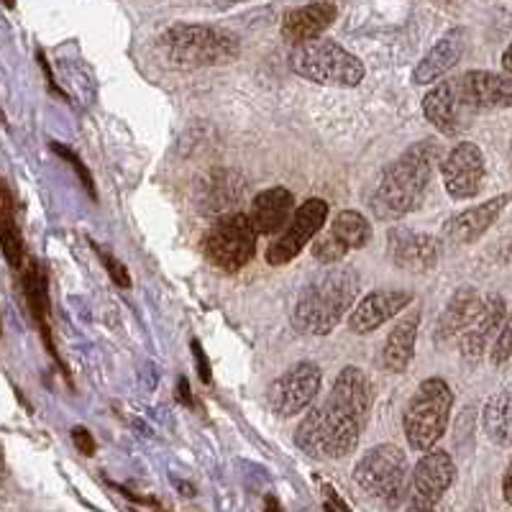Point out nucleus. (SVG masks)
<instances>
[{"mask_svg":"<svg viewBox=\"0 0 512 512\" xmlns=\"http://www.w3.org/2000/svg\"><path fill=\"white\" fill-rule=\"evenodd\" d=\"M328 218V203L320 198L305 200L300 208L292 213L290 223L280 231V236L269 244L267 249V262L272 267H282V264H290L300 251L308 246V241H313L318 236V231L323 228Z\"/></svg>","mask_w":512,"mask_h":512,"instance_id":"11","label":"nucleus"},{"mask_svg":"<svg viewBox=\"0 0 512 512\" xmlns=\"http://www.w3.org/2000/svg\"><path fill=\"white\" fill-rule=\"evenodd\" d=\"M0 249L11 262V267L24 264V244H21V233H18L16 221L11 216V203H8L6 195L0 198Z\"/></svg>","mask_w":512,"mask_h":512,"instance_id":"27","label":"nucleus"},{"mask_svg":"<svg viewBox=\"0 0 512 512\" xmlns=\"http://www.w3.org/2000/svg\"><path fill=\"white\" fill-rule=\"evenodd\" d=\"M502 67H505L507 75H512V44L507 47V52L502 54Z\"/></svg>","mask_w":512,"mask_h":512,"instance_id":"37","label":"nucleus"},{"mask_svg":"<svg viewBox=\"0 0 512 512\" xmlns=\"http://www.w3.org/2000/svg\"><path fill=\"white\" fill-rule=\"evenodd\" d=\"M423 116L428 118L433 128H438L441 134L446 136H459L469 121H472L474 113L469 111L461 100L459 88H456L454 77L438 82L431 93L425 95L423 100Z\"/></svg>","mask_w":512,"mask_h":512,"instance_id":"14","label":"nucleus"},{"mask_svg":"<svg viewBox=\"0 0 512 512\" xmlns=\"http://www.w3.org/2000/svg\"><path fill=\"white\" fill-rule=\"evenodd\" d=\"M359 295V274L351 267H336L303 287L295 303L292 323L308 336H328L344 320Z\"/></svg>","mask_w":512,"mask_h":512,"instance_id":"3","label":"nucleus"},{"mask_svg":"<svg viewBox=\"0 0 512 512\" xmlns=\"http://www.w3.org/2000/svg\"><path fill=\"white\" fill-rule=\"evenodd\" d=\"M290 67L297 77L328 88H356L367 75L359 57L323 36L297 44L290 54Z\"/></svg>","mask_w":512,"mask_h":512,"instance_id":"4","label":"nucleus"},{"mask_svg":"<svg viewBox=\"0 0 512 512\" xmlns=\"http://www.w3.org/2000/svg\"><path fill=\"white\" fill-rule=\"evenodd\" d=\"M72 441H75V446L80 448V451L85 456H93L95 454V441H93V436H90L88 428H82V425H77L75 431H72Z\"/></svg>","mask_w":512,"mask_h":512,"instance_id":"33","label":"nucleus"},{"mask_svg":"<svg viewBox=\"0 0 512 512\" xmlns=\"http://www.w3.org/2000/svg\"><path fill=\"white\" fill-rule=\"evenodd\" d=\"M6 454H3V446H0V484H3V479H6Z\"/></svg>","mask_w":512,"mask_h":512,"instance_id":"38","label":"nucleus"},{"mask_svg":"<svg viewBox=\"0 0 512 512\" xmlns=\"http://www.w3.org/2000/svg\"><path fill=\"white\" fill-rule=\"evenodd\" d=\"M213 3L221 8H231V6H239V3H244V0H213Z\"/></svg>","mask_w":512,"mask_h":512,"instance_id":"39","label":"nucleus"},{"mask_svg":"<svg viewBox=\"0 0 512 512\" xmlns=\"http://www.w3.org/2000/svg\"><path fill=\"white\" fill-rule=\"evenodd\" d=\"M461 54H464V31L456 29L443 36L436 47L420 59L413 70V82L415 85H431V82L441 80L448 70H454L459 64Z\"/></svg>","mask_w":512,"mask_h":512,"instance_id":"23","label":"nucleus"},{"mask_svg":"<svg viewBox=\"0 0 512 512\" xmlns=\"http://www.w3.org/2000/svg\"><path fill=\"white\" fill-rule=\"evenodd\" d=\"M346 254H349V246L341 244L331 231H328L326 236H320V239L313 244V256L326 264L341 262Z\"/></svg>","mask_w":512,"mask_h":512,"instance_id":"29","label":"nucleus"},{"mask_svg":"<svg viewBox=\"0 0 512 512\" xmlns=\"http://www.w3.org/2000/svg\"><path fill=\"white\" fill-rule=\"evenodd\" d=\"M177 400H182L185 405H192V397H190V384H187L185 377L177 379Z\"/></svg>","mask_w":512,"mask_h":512,"instance_id":"35","label":"nucleus"},{"mask_svg":"<svg viewBox=\"0 0 512 512\" xmlns=\"http://www.w3.org/2000/svg\"><path fill=\"white\" fill-rule=\"evenodd\" d=\"M438 159V146L433 141H420L413 144L405 154L395 159L390 167L384 169L377 187L372 192L374 216L379 221H397L420 208L431 182L433 167Z\"/></svg>","mask_w":512,"mask_h":512,"instance_id":"2","label":"nucleus"},{"mask_svg":"<svg viewBox=\"0 0 512 512\" xmlns=\"http://www.w3.org/2000/svg\"><path fill=\"white\" fill-rule=\"evenodd\" d=\"M336 21V6L328 0H315L303 8H292L285 18H282V36L290 44H305L323 36V31L331 29Z\"/></svg>","mask_w":512,"mask_h":512,"instance_id":"19","label":"nucleus"},{"mask_svg":"<svg viewBox=\"0 0 512 512\" xmlns=\"http://www.w3.org/2000/svg\"><path fill=\"white\" fill-rule=\"evenodd\" d=\"M510 356H512V313L510 318L505 320L500 336L495 338V344H492V364H495V367H502Z\"/></svg>","mask_w":512,"mask_h":512,"instance_id":"30","label":"nucleus"},{"mask_svg":"<svg viewBox=\"0 0 512 512\" xmlns=\"http://www.w3.org/2000/svg\"><path fill=\"white\" fill-rule=\"evenodd\" d=\"M484 431L497 446H512V390L489 397L484 405Z\"/></svg>","mask_w":512,"mask_h":512,"instance_id":"24","label":"nucleus"},{"mask_svg":"<svg viewBox=\"0 0 512 512\" xmlns=\"http://www.w3.org/2000/svg\"><path fill=\"white\" fill-rule=\"evenodd\" d=\"M446 192L456 200L474 198L484 185V154L472 141H461L441 162Z\"/></svg>","mask_w":512,"mask_h":512,"instance_id":"12","label":"nucleus"},{"mask_svg":"<svg viewBox=\"0 0 512 512\" xmlns=\"http://www.w3.org/2000/svg\"><path fill=\"white\" fill-rule=\"evenodd\" d=\"M3 3H6L8 8H13V6H16V0H3Z\"/></svg>","mask_w":512,"mask_h":512,"instance_id":"40","label":"nucleus"},{"mask_svg":"<svg viewBox=\"0 0 512 512\" xmlns=\"http://www.w3.org/2000/svg\"><path fill=\"white\" fill-rule=\"evenodd\" d=\"M331 233L349 249H364L374 236L372 223L356 210H341L331 221Z\"/></svg>","mask_w":512,"mask_h":512,"instance_id":"25","label":"nucleus"},{"mask_svg":"<svg viewBox=\"0 0 512 512\" xmlns=\"http://www.w3.org/2000/svg\"><path fill=\"white\" fill-rule=\"evenodd\" d=\"M52 149L57 154H62V157L67 159V162H70L72 167H75V172H77V175H80V180H82V185H85V190H88V195H90V198H95L93 175H90V169L80 162V157H77L75 152H70V149H67V146H62V144H52Z\"/></svg>","mask_w":512,"mask_h":512,"instance_id":"31","label":"nucleus"},{"mask_svg":"<svg viewBox=\"0 0 512 512\" xmlns=\"http://www.w3.org/2000/svg\"><path fill=\"white\" fill-rule=\"evenodd\" d=\"M323 372L313 361H297L295 367L287 369L282 377H277L269 387V408L277 418H292L300 415L320 392Z\"/></svg>","mask_w":512,"mask_h":512,"instance_id":"10","label":"nucleus"},{"mask_svg":"<svg viewBox=\"0 0 512 512\" xmlns=\"http://www.w3.org/2000/svg\"><path fill=\"white\" fill-rule=\"evenodd\" d=\"M192 356H195V361H198L200 379H203L205 384H210V364H208V359H205V351L200 349L198 341H192Z\"/></svg>","mask_w":512,"mask_h":512,"instance_id":"34","label":"nucleus"},{"mask_svg":"<svg viewBox=\"0 0 512 512\" xmlns=\"http://www.w3.org/2000/svg\"><path fill=\"white\" fill-rule=\"evenodd\" d=\"M256 236L259 233L251 226L249 216L244 213H226L221 221L213 223L205 233L203 251L205 259L221 272H239L254 259L256 254Z\"/></svg>","mask_w":512,"mask_h":512,"instance_id":"8","label":"nucleus"},{"mask_svg":"<svg viewBox=\"0 0 512 512\" xmlns=\"http://www.w3.org/2000/svg\"><path fill=\"white\" fill-rule=\"evenodd\" d=\"M98 256L103 259V267L108 269V274H111V280L116 282L118 287H131V277H128L126 267H123L121 262H118L116 256H111L108 251L98 249Z\"/></svg>","mask_w":512,"mask_h":512,"instance_id":"32","label":"nucleus"},{"mask_svg":"<svg viewBox=\"0 0 512 512\" xmlns=\"http://www.w3.org/2000/svg\"><path fill=\"white\" fill-rule=\"evenodd\" d=\"M413 300V295L405 290H374L369 292L364 300L356 303V308L349 315V331L356 336H364V333L377 331L379 326H384L387 320H392L395 315H400L402 310L408 308V303Z\"/></svg>","mask_w":512,"mask_h":512,"instance_id":"16","label":"nucleus"},{"mask_svg":"<svg viewBox=\"0 0 512 512\" xmlns=\"http://www.w3.org/2000/svg\"><path fill=\"white\" fill-rule=\"evenodd\" d=\"M24 292L26 300L31 305V313H34L36 323H39L41 333H44V341L52 349V338H49V326H47V310H49V297H47V282H44V274L36 264H29L24 272Z\"/></svg>","mask_w":512,"mask_h":512,"instance_id":"26","label":"nucleus"},{"mask_svg":"<svg viewBox=\"0 0 512 512\" xmlns=\"http://www.w3.org/2000/svg\"><path fill=\"white\" fill-rule=\"evenodd\" d=\"M354 482L379 505L390 510L400 507L408 489V459L402 454V448L392 443H379L369 448L354 466Z\"/></svg>","mask_w":512,"mask_h":512,"instance_id":"7","label":"nucleus"},{"mask_svg":"<svg viewBox=\"0 0 512 512\" xmlns=\"http://www.w3.org/2000/svg\"><path fill=\"white\" fill-rule=\"evenodd\" d=\"M420 328V313L413 310L410 315L395 323V328L390 331L387 341H384L382 349V367L392 374L408 372V367L413 364L415 356V338H418Z\"/></svg>","mask_w":512,"mask_h":512,"instance_id":"22","label":"nucleus"},{"mask_svg":"<svg viewBox=\"0 0 512 512\" xmlns=\"http://www.w3.org/2000/svg\"><path fill=\"white\" fill-rule=\"evenodd\" d=\"M482 310V297L474 287H461L454 292V297L448 300V305L443 308V313L436 320V331L433 338L438 344H446L451 338H456L459 333H464L469 328L477 313Z\"/></svg>","mask_w":512,"mask_h":512,"instance_id":"20","label":"nucleus"},{"mask_svg":"<svg viewBox=\"0 0 512 512\" xmlns=\"http://www.w3.org/2000/svg\"><path fill=\"white\" fill-rule=\"evenodd\" d=\"M461 100L472 113L495 111V108H512V75L497 72H464L454 77Z\"/></svg>","mask_w":512,"mask_h":512,"instance_id":"13","label":"nucleus"},{"mask_svg":"<svg viewBox=\"0 0 512 512\" xmlns=\"http://www.w3.org/2000/svg\"><path fill=\"white\" fill-rule=\"evenodd\" d=\"M456 479L454 459L446 451H425L408 479L405 500L410 512H433Z\"/></svg>","mask_w":512,"mask_h":512,"instance_id":"9","label":"nucleus"},{"mask_svg":"<svg viewBox=\"0 0 512 512\" xmlns=\"http://www.w3.org/2000/svg\"><path fill=\"white\" fill-rule=\"evenodd\" d=\"M502 320H505V300L500 295L489 297L487 303H482L477 318L461 333V354H464V359L477 361L484 354L487 344H492V336L497 333Z\"/></svg>","mask_w":512,"mask_h":512,"instance_id":"21","label":"nucleus"},{"mask_svg":"<svg viewBox=\"0 0 512 512\" xmlns=\"http://www.w3.org/2000/svg\"><path fill=\"white\" fill-rule=\"evenodd\" d=\"M387 254L397 269L405 272H428L438 264V241L410 228H392L387 236Z\"/></svg>","mask_w":512,"mask_h":512,"instance_id":"15","label":"nucleus"},{"mask_svg":"<svg viewBox=\"0 0 512 512\" xmlns=\"http://www.w3.org/2000/svg\"><path fill=\"white\" fill-rule=\"evenodd\" d=\"M239 192H244V185H239V180L231 175V172H218L213 180H210V192H208V203L216 213H223L236 203Z\"/></svg>","mask_w":512,"mask_h":512,"instance_id":"28","label":"nucleus"},{"mask_svg":"<svg viewBox=\"0 0 512 512\" xmlns=\"http://www.w3.org/2000/svg\"><path fill=\"white\" fill-rule=\"evenodd\" d=\"M502 495H505L507 505H512V461L510 466H507L505 477H502Z\"/></svg>","mask_w":512,"mask_h":512,"instance_id":"36","label":"nucleus"},{"mask_svg":"<svg viewBox=\"0 0 512 512\" xmlns=\"http://www.w3.org/2000/svg\"><path fill=\"white\" fill-rule=\"evenodd\" d=\"M162 49L177 67H216L239 57V41L213 26L177 24L162 36Z\"/></svg>","mask_w":512,"mask_h":512,"instance_id":"6","label":"nucleus"},{"mask_svg":"<svg viewBox=\"0 0 512 512\" xmlns=\"http://www.w3.org/2000/svg\"><path fill=\"white\" fill-rule=\"evenodd\" d=\"M295 213V198L285 187H269L251 200L249 221L259 236H274L290 223Z\"/></svg>","mask_w":512,"mask_h":512,"instance_id":"18","label":"nucleus"},{"mask_svg":"<svg viewBox=\"0 0 512 512\" xmlns=\"http://www.w3.org/2000/svg\"><path fill=\"white\" fill-rule=\"evenodd\" d=\"M454 408V392L446 379L431 377L420 382L402 413V431L413 451H431L446 433L448 418Z\"/></svg>","mask_w":512,"mask_h":512,"instance_id":"5","label":"nucleus"},{"mask_svg":"<svg viewBox=\"0 0 512 512\" xmlns=\"http://www.w3.org/2000/svg\"><path fill=\"white\" fill-rule=\"evenodd\" d=\"M372 410V384L356 367L338 372L323 405L308 410L297 425L295 446L310 459H344L354 454Z\"/></svg>","mask_w":512,"mask_h":512,"instance_id":"1","label":"nucleus"},{"mask_svg":"<svg viewBox=\"0 0 512 512\" xmlns=\"http://www.w3.org/2000/svg\"><path fill=\"white\" fill-rule=\"evenodd\" d=\"M507 203H510V195H497V198L487 200V203L461 210L443 226V239L459 246L474 244L477 239H482L489 228L495 226V221L500 218Z\"/></svg>","mask_w":512,"mask_h":512,"instance_id":"17","label":"nucleus"}]
</instances>
